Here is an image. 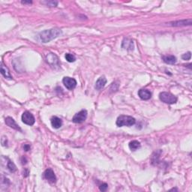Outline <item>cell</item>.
<instances>
[{
	"label": "cell",
	"mask_w": 192,
	"mask_h": 192,
	"mask_svg": "<svg viewBox=\"0 0 192 192\" xmlns=\"http://www.w3.org/2000/svg\"><path fill=\"white\" fill-rule=\"evenodd\" d=\"M192 24L191 19L189 20H182L179 21H174L170 23V25L172 26H191Z\"/></svg>",
	"instance_id": "cell-12"
},
{
	"label": "cell",
	"mask_w": 192,
	"mask_h": 192,
	"mask_svg": "<svg viewBox=\"0 0 192 192\" xmlns=\"http://www.w3.org/2000/svg\"><path fill=\"white\" fill-rule=\"evenodd\" d=\"M21 3L22 4H29L30 5V4H32V1H28V2L27 1H22Z\"/></svg>",
	"instance_id": "cell-25"
},
{
	"label": "cell",
	"mask_w": 192,
	"mask_h": 192,
	"mask_svg": "<svg viewBox=\"0 0 192 192\" xmlns=\"http://www.w3.org/2000/svg\"><path fill=\"white\" fill-rule=\"evenodd\" d=\"M107 83V79L104 76L98 78V80L96 81V85H95V89L97 90H101L105 86Z\"/></svg>",
	"instance_id": "cell-13"
},
{
	"label": "cell",
	"mask_w": 192,
	"mask_h": 192,
	"mask_svg": "<svg viewBox=\"0 0 192 192\" xmlns=\"http://www.w3.org/2000/svg\"><path fill=\"white\" fill-rule=\"evenodd\" d=\"M1 74H2V75L5 78H6V79H9V80L13 79L12 76H11V73H10L8 69L6 67V65H4L3 63H2L1 65Z\"/></svg>",
	"instance_id": "cell-15"
},
{
	"label": "cell",
	"mask_w": 192,
	"mask_h": 192,
	"mask_svg": "<svg viewBox=\"0 0 192 192\" xmlns=\"http://www.w3.org/2000/svg\"><path fill=\"white\" fill-rule=\"evenodd\" d=\"M87 111L86 110H80L74 116L72 121L74 123H82V122L86 121V118H87Z\"/></svg>",
	"instance_id": "cell-5"
},
{
	"label": "cell",
	"mask_w": 192,
	"mask_h": 192,
	"mask_svg": "<svg viewBox=\"0 0 192 192\" xmlns=\"http://www.w3.org/2000/svg\"><path fill=\"white\" fill-rule=\"evenodd\" d=\"M182 59H184V60H190L191 58V53L188 52L187 53L183 54V55L182 56Z\"/></svg>",
	"instance_id": "cell-20"
},
{
	"label": "cell",
	"mask_w": 192,
	"mask_h": 192,
	"mask_svg": "<svg viewBox=\"0 0 192 192\" xmlns=\"http://www.w3.org/2000/svg\"><path fill=\"white\" fill-rule=\"evenodd\" d=\"M159 98L162 102L168 104H173L177 102V97L167 92H162L159 94Z\"/></svg>",
	"instance_id": "cell-3"
},
{
	"label": "cell",
	"mask_w": 192,
	"mask_h": 192,
	"mask_svg": "<svg viewBox=\"0 0 192 192\" xmlns=\"http://www.w3.org/2000/svg\"><path fill=\"white\" fill-rule=\"evenodd\" d=\"M25 170H26V173L23 172V176H24V177H27V176H29V170L27 169H25Z\"/></svg>",
	"instance_id": "cell-24"
},
{
	"label": "cell",
	"mask_w": 192,
	"mask_h": 192,
	"mask_svg": "<svg viewBox=\"0 0 192 192\" xmlns=\"http://www.w3.org/2000/svg\"><path fill=\"white\" fill-rule=\"evenodd\" d=\"M108 185L107 184V183H103V184H101V186H99V189L101 191H106L107 190H108Z\"/></svg>",
	"instance_id": "cell-22"
},
{
	"label": "cell",
	"mask_w": 192,
	"mask_h": 192,
	"mask_svg": "<svg viewBox=\"0 0 192 192\" xmlns=\"http://www.w3.org/2000/svg\"><path fill=\"white\" fill-rule=\"evenodd\" d=\"M62 83L65 85L66 88L69 90H72L77 86V80L74 78L69 77H65L62 80Z\"/></svg>",
	"instance_id": "cell-7"
},
{
	"label": "cell",
	"mask_w": 192,
	"mask_h": 192,
	"mask_svg": "<svg viewBox=\"0 0 192 192\" xmlns=\"http://www.w3.org/2000/svg\"><path fill=\"white\" fill-rule=\"evenodd\" d=\"M44 177L48 182H50V183H55L57 182V177H56V175L54 173L53 170L50 168H48L45 171L44 173Z\"/></svg>",
	"instance_id": "cell-9"
},
{
	"label": "cell",
	"mask_w": 192,
	"mask_h": 192,
	"mask_svg": "<svg viewBox=\"0 0 192 192\" xmlns=\"http://www.w3.org/2000/svg\"><path fill=\"white\" fill-rule=\"evenodd\" d=\"M43 3H46L47 6H48L50 7H57L58 5V2L57 1H48V2H43Z\"/></svg>",
	"instance_id": "cell-21"
},
{
	"label": "cell",
	"mask_w": 192,
	"mask_h": 192,
	"mask_svg": "<svg viewBox=\"0 0 192 192\" xmlns=\"http://www.w3.org/2000/svg\"><path fill=\"white\" fill-rule=\"evenodd\" d=\"M23 149H24V150L26 151V152H27V151L30 150L31 147H30V145H29V144H25L24 147H23Z\"/></svg>",
	"instance_id": "cell-23"
},
{
	"label": "cell",
	"mask_w": 192,
	"mask_h": 192,
	"mask_svg": "<svg viewBox=\"0 0 192 192\" xmlns=\"http://www.w3.org/2000/svg\"><path fill=\"white\" fill-rule=\"evenodd\" d=\"M50 122H51V125L53 128L58 129L61 128L62 125V121L60 118L57 116H53L50 120Z\"/></svg>",
	"instance_id": "cell-14"
},
{
	"label": "cell",
	"mask_w": 192,
	"mask_h": 192,
	"mask_svg": "<svg viewBox=\"0 0 192 192\" xmlns=\"http://www.w3.org/2000/svg\"><path fill=\"white\" fill-rule=\"evenodd\" d=\"M122 47L124 50H128V51H132L135 49V45L132 39L129 38H125L123 39L122 42Z\"/></svg>",
	"instance_id": "cell-8"
},
{
	"label": "cell",
	"mask_w": 192,
	"mask_h": 192,
	"mask_svg": "<svg viewBox=\"0 0 192 192\" xmlns=\"http://www.w3.org/2000/svg\"><path fill=\"white\" fill-rule=\"evenodd\" d=\"M46 59H47V62L51 66L52 68L54 69H57L60 66V62H59V58L56 54L50 53L46 57Z\"/></svg>",
	"instance_id": "cell-4"
},
{
	"label": "cell",
	"mask_w": 192,
	"mask_h": 192,
	"mask_svg": "<svg viewBox=\"0 0 192 192\" xmlns=\"http://www.w3.org/2000/svg\"><path fill=\"white\" fill-rule=\"evenodd\" d=\"M62 34V31L59 28H52L45 30L39 33L38 38L42 43H48L53 39L58 38Z\"/></svg>",
	"instance_id": "cell-1"
},
{
	"label": "cell",
	"mask_w": 192,
	"mask_h": 192,
	"mask_svg": "<svg viewBox=\"0 0 192 192\" xmlns=\"http://www.w3.org/2000/svg\"><path fill=\"white\" fill-rule=\"evenodd\" d=\"M22 122H23L24 124L28 125H33L35 124V117L29 111H25L24 113H23L22 115Z\"/></svg>",
	"instance_id": "cell-6"
},
{
	"label": "cell",
	"mask_w": 192,
	"mask_h": 192,
	"mask_svg": "<svg viewBox=\"0 0 192 192\" xmlns=\"http://www.w3.org/2000/svg\"><path fill=\"white\" fill-rule=\"evenodd\" d=\"M136 122V120L134 117L130 116L121 115L117 118L116 120V125L118 127L127 126L131 127L134 125Z\"/></svg>",
	"instance_id": "cell-2"
},
{
	"label": "cell",
	"mask_w": 192,
	"mask_h": 192,
	"mask_svg": "<svg viewBox=\"0 0 192 192\" xmlns=\"http://www.w3.org/2000/svg\"><path fill=\"white\" fill-rule=\"evenodd\" d=\"M162 60L167 64L173 65L176 63L177 59H176V57L173 55H166V56H163Z\"/></svg>",
	"instance_id": "cell-16"
},
{
	"label": "cell",
	"mask_w": 192,
	"mask_h": 192,
	"mask_svg": "<svg viewBox=\"0 0 192 192\" xmlns=\"http://www.w3.org/2000/svg\"><path fill=\"white\" fill-rule=\"evenodd\" d=\"M128 147H129V149H130L131 151H136L138 149H140L141 145H140V143L138 142L137 140H132L129 143Z\"/></svg>",
	"instance_id": "cell-17"
},
{
	"label": "cell",
	"mask_w": 192,
	"mask_h": 192,
	"mask_svg": "<svg viewBox=\"0 0 192 192\" xmlns=\"http://www.w3.org/2000/svg\"><path fill=\"white\" fill-rule=\"evenodd\" d=\"M7 167H8V170H9L11 171V173H14L15 171L17 170L16 165H15V164H14L13 161L8 160V162L7 163Z\"/></svg>",
	"instance_id": "cell-18"
},
{
	"label": "cell",
	"mask_w": 192,
	"mask_h": 192,
	"mask_svg": "<svg viewBox=\"0 0 192 192\" xmlns=\"http://www.w3.org/2000/svg\"><path fill=\"white\" fill-rule=\"evenodd\" d=\"M65 57V59L69 62H74L76 61V57H74V55L71 53H66Z\"/></svg>",
	"instance_id": "cell-19"
},
{
	"label": "cell",
	"mask_w": 192,
	"mask_h": 192,
	"mask_svg": "<svg viewBox=\"0 0 192 192\" xmlns=\"http://www.w3.org/2000/svg\"><path fill=\"white\" fill-rule=\"evenodd\" d=\"M138 96L142 100L144 101H147V100L150 99L151 97H152V93L149 90L145 89H141L138 91Z\"/></svg>",
	"instance_id": "cell-10"
},
{
	"label": "cell",
	"mask_w": 192,
	"mask_h": 192,
	"mask_svg": "<svg viewBox=\"0 0 192 192\" xmlns=\"http://www.w3.org/2000/svg\"><path fill=\"white\" fill-rule=\"evenodd\" d=\"M6 124L8 126H9L10 128H12L13 129H15V130L17 131H21V128H20V127L19 126V125L17 124V122H15V120H14L13 118H11V117H7V118L6 119Z\"/></svg>",
	"instance_id": "cell-11"
}]
</instances>
